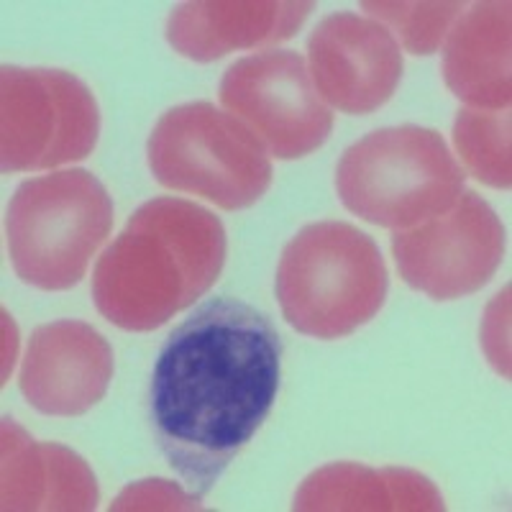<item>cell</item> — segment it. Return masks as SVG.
<instances>
[{
  "mask_svg": "<svg viewBox=\"0 0 512 512\" xmlns=\"http://www.w3.org/2000/svg\"><path fill=\"white\" fill-rule=\"evenodd\" d=\"M464 182L466 169L448 152L446 139L413 123L372 131L351 144L336 167L344 208L392 231L443 216Z\"/></svg>",
  "mask_w": 512,
  "mask_h": 512,
  "instance_id": "cell-4",
  "label": "cell"
},
{
  "mask_svg": "<svg viewBox=\"0 0 512 512\" xmlns=\"http://www.w3.org/2000/svg\"><path fill=\"white\" fill-rule=\"evenodd\" d=\"M510 21L507 0H484L456 18L443 41V80L469 108H510Z\"/></svg>",
  "mask_w": 512,
  "mask_h": 512,
  "instance_id": "cell-13",
  "label": "cell"
},
{
  "mask_svg": "<svg viewBox=\"0 0 512 512\" xmlns=\"http://www.w3.org/2000/svg\"><path fill=\"white\" fill-rule=\"evenodd\" d=\"M280 372L282 338L272 318L236 297H213L167 336L149 384V423L195 500L216 487L269 418Z\"/></svg>",
  "mask_w": 512,
  "mask_h": 512,
  "instance_id": "cell-1",
  "label": "cell"
},
{
  "mask_svg": "<svg viewBox=\"0 0 512 512\" xmlns=\"http://www.w3.org/2000/svg\"><path fill=\"white\" fill-rule=\"evenodd\" d=\"M100 111L93 90L64 70L11 67L0 72V167L41 172L93 154Z\"/></svg>",
  "mask_w": 512,
  "mask_h": 512,
  "instance_id": "cell-7",
  "label": "cell"
},
{
  "mask_svg": "<svg viewBox=\"0 0 512 512\" xmlns=\"http://www.w3.org/2000/svg\"><path fill=\"white\" fill-rule=\"evenodd\" d=\"M226 251L216 213L182 198L149 200L95 264V308L121 331H154L216 285Z\"/></svg>",
  "mask_w": 512,
  "mask_h": 512,
  "instance_id": "cell-2",
  "label": "cell"
},
{
  "mask_svg": "<svg viewBox=\"0 0 512 512\" xmlns=\"http://www.w3.org/2000/svg\"><path fill=\"white\" fill-rule=\"evenodd\" d=\"M113 228V200L88 169H62L18 185L8 205L11 264L44 292L80 285Z\"/></svg>",
  "mask_w": 512,
  "mask_h": 512,
  "instance_id": "cell-5",
  "label": "cell"
},
{
  "mask_svg": "<svg viewBox=\"0 0 512 512\" xmlns=\"http://www.w3.org/2000/svg\"><path fill=\"white\" fill-rule=\"evenodd\" d=\"M390 274L377 241L351 223L318 221L285 246L274 290L297 333L346 338L382 310Z\"/></svg>",
  "mask_w": 512,
  "mask_h": 512,
  "instance_id": "cell-3",
  "label": "cell"
},
{
  "mask_svg": "<svg viewBox=\"0 0 512 512\" xmlns=\"http://www.w3.org/2000/svg\"><path fill=\"white\" fill-rule=\"evenodd\" d=\"M292 510H443V497L431 479L413 469L338 461L300 484Z\"/></svg>",
  "mask_w": 512,
  "mask_h": 512,
  "instance_id": "cell-15",
  "label": "cell"
},
{
  "mask_svg": "<svg viewBox=\"0 0 512 512\" xmlns=\"http://www.w3.org/2000/svg\"><path fill=\"white\" fill-rule=\"evenodd\" d=\"M90 466L59 443H39L3 420V510H95Z\"/></svg>",
  "mask_w": 512,
  "mask_h": 512,
  "instance_id": "cell-14",
  "label": "cell"
},
{
  "mask_svg": "<svg viewBox=\"0 0 512 512\" xmlns=\"http://www.w3.org/2000/svg\"><path fill=\"white\" fill-rule=\"evenodd\" d=\"M400 277L413 290L446 303L482 290L505 256V228L474 190L461 192L443 216L392 236Z\"/></svg>",
  "mask_w": 512,
  "mask_h": 512,
  "instance_id": "cell-9",
  "label": "cell"
},
{
  "mask_svg": "<svg viewBox=\"0 0 512 512\" xmlns=\"http://www.w3.org/2000/svg\"><path fill=\"white\" fill-rule=\"evenodd\" d=\"M395 36L374 18L333 13L308 39V72L320 100L351 116L379 111L402 80Z\"/></svg>",
  "mask_w": 512,
  "mask_h": 512,
  "instance_id": "cell-10",
  "label": "cell"
},
{
  "mask_svg": "<svg viewBox=\"0 0 512 512\" xmlns=\"http://www.w3.org/2000/svg\"><path fill=\"white\" fill-rule=\"evenodd\" d=\"M146 157L159 185L223 210L251 208L272 185L267 146L208 100L169 108L149 136Z\"/></svg>",
  "mask_w": 512,
  "mask_h": 512,
  "instance_id": "cell-6",
  "label": "cell"
},
{
  "mask_svg": "<svg viewBox=\"0 0 512 512\" xmlns=\"http://www.w3.org/2000/svg\"><path fill=\"white\" fill-rule=\"evenodd\" d=\"M221 103L285 162L313 154L333 131V113L315 90L308 62L290 49L233 62L221 80Z\"/></svg>",
  "mask_w": 512,
  "mask_h": 512,
  "instance_id": "cell-8",
  "label": "cell"
},
{
  "mask_svg": "<svg viewBox=\"0 0 512 512\" xmlns=\"http://www.w3.org/2000/svg\"><path fill=\"white\" fill-rule=\"evenodd\" d=\"M111 379V344L82 320H54L31 333L18 387L39 413L77 418L103 400Z\"/></svg>",
  "mask_w": 512,
  "mask_h": 512,
  "instance_id": "cell-11",
  "label": "cell"
},
{
  "mask_svg": "<svg viewBox=\"0 0 512 512\" xmlns=\"http://www.w3.org/2000/svg\"><path fill=\"white\" fill-rule=\"evenodd\" d=\"M315 3L297 0H198L167 18V41L180 57L208 64L236 49H259L292 39Z\"/></svg>",
  "mask_w": 512,
  "mask_h": 512,
  "instance_id": "cell-12",
  "label": "cell"
},
{
  "mask_svg": "<svg viewBox=\"0 0 512 512\" xmlns=\"http://www.w3.org/2000/svg\"><path fill=\"white\" fill-rule=\"evenodd\" d=\"M454 146L479 182L510 190V113L464 108L454 121Z\"/></svg>",
  "mask_w": 512,
  "mask_h": 512,
  "instance_id": "cell-16",
  "label": "cell"
},
{
  "mask_svg": "<svg viewBox=\"0 0 512 512\" xmlns=\"http://www.w3.org/2000/svg\"><path fill=\"white\" fill-rule=\"evenodd\" d=\"M361 8L374 18L377 24L397 36V44L408 49L415 57H428L438 52L446 41L448 31L456 24V18L464 13V3H361Z\"/></svg>",
  "mask_w": 512,
  "mask_h": 512,
  "instance_id": "cell-17",
  "label": "cell"
}]
</instances>
